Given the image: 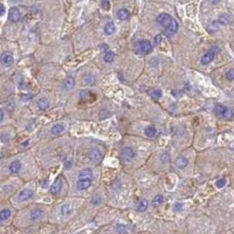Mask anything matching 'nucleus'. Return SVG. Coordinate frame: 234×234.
Masks as SVG:
<instances>
[{"label":"nucleus","instance_id":"a18cd8bd","mask_svg":"<svg viewBox=\"0 0 234 234\" xmlns=\"http://www.w3.org/2000/svg\"><path fill=\"white\" fill-rule=\"evenodd\" d=\"M211 1H212V2H213V4H216V2H218V1H219V0H211Z\"/></svg>","mask_w":234,"mask_h":234},{"label":"nucleus","instance_id":"c9c22d12","mask_svg":"<svg viewBox=\"0 0 234 234\" xmlns=\"http://www.w3.org/2000/svg\"><path fill=\"white\" fill-rule=\"evenodd\" d=\"M99 203H101V197H98V195H96L95 198H93V200H91V204L93 205H97Z\"/></svg>","mask_w":234,"mask_h":234},{"label":"nucleus","instance_id":"dca6fc26","mask_svg":"<svg viewBox=\"0 0 234 234\" xmlns=\"http://www.w3.org/2000/svg\"><path fill=\"white\" fill-rule=\"evenodd\" d=\"M93 178V171L90 169H83L78 172V179H87Z\"/></svg>","mask_w":234,"mask_h":234},{"label":"nucleus","instance_id":"c85d7f7f","mask_svg":"<svg viewBox=\"0 0 234 234\" xmlns=\"http://www.w3.org/2000/svg\"><path fill=\"white\" fill-rule=\"evenodd\" d=\"M148 205H149V203H148V200H140L139 201V205L137 206V211L138 212H143V211H145L146 208H148Z\"/></svg>","mask_w":234,"mask_h":234},{"label":"nucleus","instance_id":"bb28decb","mask_svg":"<svg viewBox=\"0 0 234 234\" xmlns=\"http://www.w3.org/2000/svg\"><path fill=\"white\" fill-rule=\"evenodd\" d=\"M230 21H231V18H230L227 14H222V15L218 19V23H219V25H224V26H225V25H228V23H230Z\"/></svg>","mask_w":234,"mask_h":234},{"label":"nucleus","instance_id":"72a5a7b5","mask_svg":"<svg viewBox=\"0 0 234 234\" xmlns=\"http://www.w3.org/2000/svg\"><path fill=\"white\" fill-rule=\"evenodd\" d=\"M226 78L230 80V81H233L234 80V69H231L226 73Z\"/></svg>","mask_w":234,"mask_h":234},{"label":"nucleus","instance_id":"9b49d317","mask_svg":"<svg viewBox=\"0 0 234 234\" xmlns=\"http://www.w3.org/2000/svg\"><path fill=\"white\" fill-rule=\"evenodd\" d=\"M91 185V178L87 179H78V190H87Z\"/></svg>","mask_w":234,"mask_h":234},{"label":"nucleus","instance_id":"473e14b6","mask_svg":"<svg viewBox=\"0 0 234 234\" xmlns=\"http://www.w3.org/2000/svg\"><path fill=\"white\" fill-rule=\"evenodd\" d=\"M101 5H102V8L105 10V11H108V10L110 8V2H109V0H102V1H101Z\"/></svg>","mask_w":234,"mask_h":234},{"label":"nucleus","instance_id":"aec40b11","mask_svg":"<svg viewBox=\"0 0 234 234\" xmlns=\"http://www.w3.org/2000/svg\"><path fill=\"white\" fill-rule=\"evenodd\" d=\"M103 60H104V62H107V63H111V62L115 60V53H114L113 50H107V52L104 53V55H103Z\"/></svg>","mask_w":234,"mask_h":234},{"label":"nucleus","instance_id":"2f4dec72","mask_svg":"<svg viewBox=\"0 0 234 234\" xmlns=\"http://www.w3.org/2000/svg\"><path fill=\"white\" fill-rule=\"evenodd\" d=\"M116 232L117 233H127V232H128V230H127V227H125V226H123V225H117Z\"/></svg>","mask_w":234,"mask_h":234},{"label":"nucleus","instance_id":"a211bd4d","mask_svg":"<svg viewBox=\"0 0 234 234\" xmlns=\"http://www.w3.org/2000/svg\"><path fill=\"white\" fill-rule=\"evenodd\" d=\"M74 86H75V81H74V78H67L64 81H63V88H64L66 90L73 89Z\"/></svg>","mask_w":234,"mask_h":234},{"label":"nucleus","instance_id":"39448f33","mask_svg":"<svg viewBox=\"0 0 234 234\" xmlns=\"http://www.w3.org/2000/svg\"><path fill=\"white\" fill-rule=\"evenodd\" d=\"M1 63L4 67H11L14 63V58L12 56V54L10 53H5L1 56Z\"/></svg>","mask_w":234,"mask_h":234},{"label":"nucleus","instance_id":"0eeeda50","mask_svg":"<svg viewBox=\"0 0 234 234\" xmlns=\"http://www.w3.org/2000/svg\"><path fill=\"white\" fill-rule=\"evenodd\" d=\"M20 18H21V14H20L19 10L17 7H12L10 10V13H8V19L12 22H17L20 20Z\"/></svg>","mask_w":234,"mask_h":234},{"label":"nucleus","instance_id":"c756f323","mask_svg":"<svg viewBox=\"0 0 234 234\" xmlns=\"http://www.w3.org/2000/svg\"><path fill=\"white\" fill-rule=\"evenodd\" d=\"M150 96L152 98H160L162 97V91L159 90V89H154V90H151L150 93Z\"/></svg>","mask_w":234,"mask_h":234},{"label":"nucleus","instance_id":"20e7f679","mask_svg":"<svg viewBox=\"0 0 234 234\" xmlns=\"http://www.w3.org/2000/svg\"><path fill=\"white\" fill-rule=\"evenodd\" d=\"M177 31H178V23H177L176 20H172L171 23L165 28V35H166L167 38H171Z\"/></svg>","mask_w":234,"mask_h":234},{"label":"nucleus","instance_id":"79ce46f5","mask_svg":"<svg viewBox=\"0 0 234 234\" xmlns=\"http://www.w3.org/2000/svg\"><path fill=\"white\" fill-rule=\"evenodd\" d=\"M171 94H172V95H175L176 97H178V96L180 95V93H179V91H176V90H172V91H171Z\"/></svg>","mask_w":234,"mask_h":234},{"label":"nucleus","instance_id":"1a4fd4ad","mask_svg":"<svg viewBox=\"0 0 234 234\" xmlns=\"http://www.w3.org/2000/svg\"><path fill=\"white\" fill-rule=\"evenodd\" d=\"M89 159L94 163H97L102 159V152L98 149H91L89 151Z\"/></svg>","mask_w":234,"mask_h":234},{"label":"nucleus","instance_id":"a878e982","mask_svg":"<svg viewBox=\"0 0 234 234\" xmlns=\"http://www.w3.org/2000/svg\"><path fill=\"white\" fill-rule=\"evenodd\" d=\"M72 211H73V207L70 205L66 204L61 207V215H69L72 213Z\"/></svg>","mask_w":234,"mask_h":234},{"label":"nucleus","instance_id":"37998d69","mask_svg":"<svg viewBox=\"0 0 234 234\" xmlns=\"http://www.w3.org/2000/svg\"><path fill=\"white\" fill-rule=\"evenodd\" d=\"M28 144H29V142H28V140H26V142H25V143H22L21 145H22V148H27V146H28Z\"/></svg>","mask_w":234,"mask_h":234},{"label":"nucleus","instance_id":"6e6552de","mask_svg":"<svg viewBox=\"0 0 234 234\" xmlns=\"http://www.w3.org/2000/svg\"><path fill=\"white\" fill-rule=\"evenodd\" d=\"M32 197H33V191L29 190V189H25L18 195V200L19 201H26V200L31 199Z\"/></svg>","mask_w":234,"mask_h":234},{"label":"nucleus","instance_id":"f3484780","mask_svg":"<svg viewBox=\"0 0 234 234\" xmlns=\"http://www.w3.org/2000/svg\"><path fill=\"white\" fill-rule=\"evenodd\" d=\"M189 164V160L185 158V157H178L177 160H176V165L178 169H185Z\"/></svg>","mask_w":234,"mask_h":234},{"label":"nucleus","instance_id":"ddd939ff","mask_svg":"<svg viewBox=\"0 0 234 234\" xmlns=\"http://www.w3.org/2000/svg\"><path fill=\"white\" fill-rule=\"evenodd\" d=\"M213 58H214V52L210 50V52H207L206 54H204L201 56V63L203 64H208L210 62L213 61Z\"/></svg>","mask_w":234,"mask_h":234},{"label":"nucleus","instance_id":"6ab92c4d","mask_svg":"<svg viewBox=\"0 0 234 234\" xmlns=\"http://www.w3.org/2000/svg\"><path fill=\"white\" fill-rule=\"evenodd\" d=\"M129 17H130V14H129V12H128L125 8H121V10L117 12V18L119 20H122V21L128 20L129 19Z\"/></svg>","mask_w":234,"mask_h":234},{"label":"nucleus","instance_id":"2eb2a0df","mask_svg":"<svg viewBox=\"0 0 234 234\" xmlns=\"http://www.w3.org/2000/svg\"><path fill=\"white\" fill-rule=\"evenodd\" d=\"M115 31H116V27H115V23L114 22L109 21L108 23H105V26H104V33L107 35H113L115 33Z\"/></svg>","mask_w":234,"mask_h":234},{"label":"nucleus","instance_id":"f704fd0d","mask_svg":"<svg viewBox=\"0 0 234 234\" xmlns=\"http://www.w3.org/2000/svg\"><path fill=\"white\" fill-rule=\"evenodd\" d=\"M173 210L177 211V212H178V211H181V210H183V204H181V203H175V204H173Z\"/></svg>","mask_w":234,"mask_h":234},{"label":"nucleus","instance_id":"7ed1b4c3","mask_svg":"<svg viewBox=\"0 0 234 234\" xmlns=\"http://www.w3.org/2000/svg\"><path fill=\"white\" fill-rule=\"evenodd\" d=\"M172 18H171V15L170 14H166V13H162V14H159L158 17L156 18V21L160 25V26H163L164 28H166L170 23H171V21H172Z\"/></svg>","mask_w":234,"mask_h":234},{"label":"nucleus","instance_id":"9d476101","mask_svg":"<svg viewBox=\"0 0 234 234\" xmlns=\"http://www.w3.org/2000/svg\"><path fill=\"white\" fill-rule=\"evenodd\" d=\"M135 150L132 149V148H124L123 150H122V157L125 159V160H131V159H134V157H135Z\"/></svg>","mask_w":234,"mask_h":234},{"label":"nucleus","instance_id":"c03bdc74","mask_svg":"<svg viewBox=\"0 0 234 234\" xmlns=\"http://www.w3.org/2000/svg\"><path fill=\"white\" fill-rule=\"evenodd\" d=\"M29 95H27V96H22V99H25V101H27V99H29Z\"/></svg>","mask_w":234,"mask_h":234},{"label":"nucleus","instance_id":"7c9ffc66","mask_svg":"<svg viewBox=\"0 0 234 234\" xmlns=\"http://www.w3.org/2000/svg\"><path fill=\"white\" fill-rule=\"evenodd\" d=\"M227 184V180L225 179V178H221V179H218L216 181H215V186L218 187V189H222L225 185Z\"/></svg>","mask_w":234,"mask_h":234},{"label":"nucleus","instance_id":"b1692460","mask_svg":"<svg viewBox=\"0 0 234 234\" xmlns=\"http://www.w3.org/2000/svg\"><path fill=\"white\" fill-rule=\"evenodd\" d=\"M144 132H145V135L148 137H155L156 136L157 130L154 125H150V127H146V128H145V131H144Z\"/></svg>","mask_w":234,"mask_h":234},{"label":"nucleus","instance_id":"412c9836","mask_svg":"<svg viewBox=\"0 0 234 234\" xmlns=\"http://www.w3.org/2000/svg\"><path fill=\"white\" fill-rule=\"evenodd\" d=\"M49 107V102L47 98H40L38 101V108L39 110H46Z\"/></svg>","mask_w":234,"mask_h":234},{"label":"nucleus","instance_id":"f8f14e48","mask_svg":"<svg viewBox=\"0 0 234 234\" xmlns=\"http://www.w3.org/2000/svg\"><path fill=\"white\" fill-rule=\"evenodd\" d=\"M10 172L11 173H18L20 170H21V162L20 160H13L11 164H10Z\"/></svg>","mask_w":234,"mask_h":234},{"label":"nucleus","instance_id":"f03ea898","mask_svg":"<svg viewBox=\"0 0 234 234\" xmlns=\"http://www.w3.org/2000/svg\"><path fill=\"white\" fill-rule=\"evenodd\" d=\"M138 50L142 54H150L152 52V45L148 40H140L138 41Z\"/></svg>","mask_w":234,"mask_h":234},{"label":"nucleus","instance_id":"4be33fe9","mask_svg":"<svg viewBox=\"0 0 234 234\" xmlns=\"http://www.w3.org/2000/svg\"><path fill=\"white\" fill-rule=\"evenodd\" d=\"M10 216H11V211H10V210H7V208L1 210V212H0V221H1V222L6 221Z\"/></svg>","mask_w":234,"mask_h":234},{"label":"nucleus","instance_id":"393cba45","mask_svg":"<svg viewBox=\"0 0 234 234\" xmlns=\"http://www.w3.org/2000/svg\"><path fill=\"white\" fill-rule=\"evenodd\" d=\"M63 130H64V128H63L62 124H56V125H54V127L50 129V132H52L53 135H60Z\"/></svg>","mask_w":234,"mask_h":234},{"label":"nucleus","instance_id":"4c0bfd02","mask_svg":"<svg viewBox=\"0 0 234 234\" xmlns=\"http://www.w3.org/2000/svg\"><path fill=\"white\" fill-rule=\"evenodd\" d=\"M160 40H162V35H160V34L156 35V38H155V42H156V46H158V45L160 43Z\"/></svg>","mask_w":234,"mask_h":234},{"label":"nucleus","instance_id":"4468645a","mask_svg":"<svg viewBox=\"0 0 234 234\" xmlns=\"http://www.w3.org/2000/svg\"><path fill=\"white\" fill-rule=\"evenodd\" d=\"M42 214H43L42 210H40V208H34V210H32V211H31V213H29V218H31V220H32V221H37V220H39L40 218L42 216Z\"/></svg>","mask_w":234,"mask_h":234},{"label":"nucleus","instance_id":"5701e85b","mask_svg":"<svg viewBox=\"0 0 234 234\" xmlns=\"http://www.w3.org/2000/svg\"><path fill=\"white\" fill-rule=\"evenodd\" d=\"M163 201H164V197L162 195H156L155 198H154V200H152V206L154 207H159L162 204H163Z\"/></svg>","mask_w":234,"mask_h":234},{"label":"nucleus","instance_id":"e433bc0d","mask_svg":"<svg viewBox=\"0 0 234 234\" xmlns=\"http://www.w3.org/2000/svg\"><path fill=\"white\" fill-rule=\"evenodd\" d=\"M169 158H170V157H169L167 154H164V155L162 156V158H160V160H162V163H164V164H165V163H167V162H169Z\"/></svg>","mask_w":234,"mask_h":234},{"label":"nucleus","instance_id":"cd10ccee","mask_svg":"<svg viewBox=\"0 0 234 234\" xmlns=\"http://www.w3.org/2000/svg\"><path fill=\"white\" fill-rule=\"evenodd\" d=\"M84 83H87V84H94L95 83V76L91 73H87L84 75Z\"/></svg>","mask_w":234,"mask_h":234},{"label":"nucleus","instance_id":"423d86ee","mask_svg":"<svg viewBox=\"0 0 234 234\" xmlns=\"http://www.w3.org/2000/svg\"><path fill=\"white\" fill-rule=\"evenodd\" d=\"M61 189H62V180L58 177V178H56V180L53 183V185L50 186V192H52V195H56L61 192Z\"/></svg>","mask_w":234,"mask_h":234},{"label":"nucleus","instance_id":"a19ab883","mask_svg":"<svg viewBox=\"0 0 234 234\" xmlns=\"http://www.w3.org/2000/svg\"><path fill=\"white\" fill-rule=\"evenodd\" d=\"M0 122H4V110H0Z\"/></svg>","mask_w":234,"mask_h":234},{"label":"nucleus","instance_id":"58836bf2","mask_svg":"<svg viewBox=\"0 0 234 234\" xmlns=\"http://www.w3.org/2000/svg\"><path fill=\"white\" fill-rule=\"evenodd\" d=\"M64 167H66V169H69V167H72V162L67 160V162L64 163Z\"/></svg>","mask_w":234,"mask_h":234},{"label":"nucleus","instance_id":"f257e3e1","mask_svg":"<svg viewBox=\"0 0 234 234\" xmlns=\"http://www.w3.org/2000/svg\"><path fill=\"white\" fill-rule=\"evenodd\" d=\"M215 113H216L218 116L224 117V118H226V119H230V118H232V117L234 116L233 109L227 108V107H222V105H220V104H216V105H215Z\"/></svg>","mask_w":234,"mask_h":234},{"label":"nucleus","instance_id":"ea45409f","mask_svg":"<svg viewBox=\"0 0 234 234\" xmlns=\"http://www.w3.org/2000/svg\"><path fill=\"white\" fill-rule=\"evenodd\" d=\"M5 14V7L4 5H0V15H4Z\"/></svg>","mask_w":234,"mask_h":234}]
</instances>
